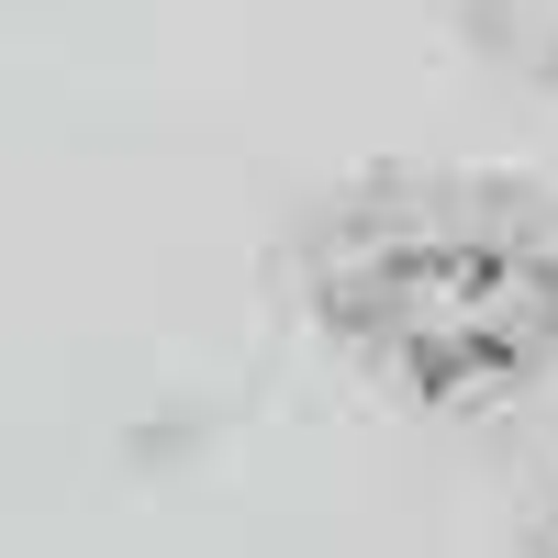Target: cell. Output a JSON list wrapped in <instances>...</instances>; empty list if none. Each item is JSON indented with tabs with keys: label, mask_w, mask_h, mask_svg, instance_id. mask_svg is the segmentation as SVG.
<instances>
[{
	"label": "cell",
	"mask_w": 558,
	"mask_h": 558,
	"mask_svg": "<svg viewBox=\"0 0 558 558\" xmlns=\"http://www.w3.org/2000/svg\"><path fill=\"white\" fill-rule=\"evenodd\" d=\"M313 313L436 402L514 391L558 347V235L481 191H357L313 223Z\"/></svg>",
	"instance_id": "cell-1"
},
{
	"label": "cell",
	"mask_w": 558,
	"mask_h": 558,
	"mask_svg": "<svg viewBox=\"0 0 558 558\" xmlns=\"http://www.w3.org/2000/svg\"><path fill=\"white\" fill-rule=\"evenodd\" d=\"M458 23H470V45L492 68L558 89V0H458Z\"/></svg>",
	"instance_id": "cell-2"
},
{
	"label": "cell",
	"mask_w": 558,
	"mask_h": 558,
	"mask_svg": "<svg viewBox=\"0 0 558 558\" xmlns=\"http://www.w3.org/2000/svg\"><path fill=\"white\" fill-rule=\"evenodd\" d=\"M525 558H558V492H547L536 514H525Z\"/></svg>",
	"instance_id": "cell-3"
}]
</instances>
